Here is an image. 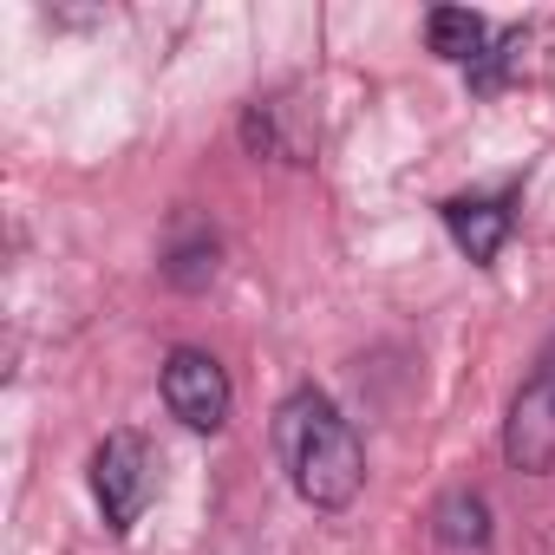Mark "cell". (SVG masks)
I'll return each instance as SVG.
<instances>
[{"mask_svg": "<svg viewBox=\"0 0 555 555\" xmlns=\"http://www.w3.org/2000/svg\"><path fill=\"white\" fill-rule=\"evenodd\" d=\"M503 457H509L522 477L555 470V340L535 353L529 379H522L516 399H509V418H503Z\"/></svg>", "mask_w": 555, "mask_h": 555, "instance_id": "2", "label": "cell"}, {"mask_svg": "<svg viewBox=\"0 0 555 555\" xmlns=\"http://www.w3.org/2000/svg\"><path fill=\"white\" fill-rule=\"evenodd\" d=\"M425 40H431V53L438 60H451V66H483V53H490V27L477 21V14H464V8H438L431 21H425Z\"/></svg>", "mask_w": 555, "mask_h": 555, "instance_id": "6", "label": "cell"}, {"mask_svg": "<svg viewBox=\"0 0 555 555\" xmlns=\"http://www.w3.org/2000/svg\"><path fill=\"white\" fill-rule=\"evenodd\" d=\"M431 522H438V542L444 548H490V503L477 490H451L431 509Z\"/></svg>", "mask_w": 555, "mask_h": 555, "instance_id": "8", "label": "cell"}, {"mask_svg": "<svg viewBox=\"0 0 555 555\" xmlns=\"http://www.w3.org/2000/svg\"><path fill=\"white\" fill-rule=\"evenodd\" d=\"M274 457H282L295 496L314 509H347L366 483V451L321 386H295L274 405Z\"/></svg>", "mask_w": 555, "mask_h": 555, "instance_id": "1", "label": "cell"}, {"mask_svg": "<svg viewBox=\"0 0 555 555\" xmlns=\"http://www.w3.org/2000/svg\"><path fill=\"white\" fill-rule=\"evenodd\" d=\"M164 405H170V418L183 431L216 438L229 425V405H235L222 360L203 353V347H170V360H164Z\"/></svg>", "mask_w": 555, "mask_h": 555, "instance_id": "3", "label": "cell"}, {"mask_svg": "<svg viewBox=\"0 0 555 555\" xmlns=\"http://www.w3.org/2000/svg\"><path fill=\"white\" fill-rule=\"evenodd\" d=\"M509 222H516L509 196H451V203H444V229H451V242H457L477 268L496 261V248L509 242Z\"/></svg>", "mask_w": 555, "mask_h": 555, "instance_id": "5", "label": "cell"}, {"mask_svg": "<svg viewBox=\"0 0 555 555\" xmlns=\"http://www.w3.org/2000/svg\"><path fill=\"white\" fill-rule=\"evenodd\" d=\"M216 255H222V248H216V235H209V229H196V222H190V229H177V242L164 248V282H170V288H183V295L209 288V282H216Z\"/></svg>", "mask_w": 555, "mask_h": 555, "instance_id": "7", "label": "cell"}, {"mask_svg": "<svg viewBox=\"0 0 555 555\" xmlns=\"http://www.w3.org/2000/svg\"><path fill=\"white\" fill-rule=\"evenodd\" d=\"M157 457H151V444L138 438V431H112L99 451H92V496H99V516L125 535L138 516H144V503H151V490H157Z\"/></svg>", "mask_w": 555, "mask_h": 555, "instance_id": "4", "label": "cell"}]
</instances>
